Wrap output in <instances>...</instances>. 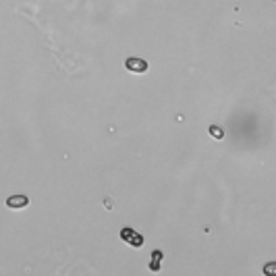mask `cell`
<instances>
[{"label":"cell","mask_w":276,"mask_h":276,"mask_svg":"<svg viewBox=\"0 0 276 276\" xmlns=\"http://www.w3.org/2000/svg\"><path fill=\"white\" fill-rule=\"evenodd\" d=\"M162 258H164L162 251L154 249V251H152V262H149V270H152V272H158V270H160V264H162Z\"/></svg>","instance_id":"4"},{"label":"cell","mask_w":276,"mask_h":276,"mask_svg":"<svg viewBox=\"0 0 276 276\" xmlns=\"http://www.w3.org/2000/svg\"><path fill=\"white\" fill-rule=\"evenodd\" d=\"M208 133L214 137V139H222L224 137V129L220 127V125H212V127L208 129Z\"/></svg>","instance_id":"5"},{"label":"cell","mask_w":276,"mask_h":276,"mask_svg":"<svg viewBox=\"0 0 276 276\" xmlns=\"http://www.w3.org/2000/svg\"><path fill=\"white\" fill-rule=\"evenodd\" d=\"M29 206V198L23 193H15L10 195V198H6V208L8 210H25Z\"/></svg>","instance_id":"3"},{"label":"cell","mask_w":276,"mask_h":276,"mask_svg":"<svg viewBox=\"0 0 276 276\" xmlns=\"http://www.w3.org/2000/svg\"><path fill=\"white\" fill-rule=\"evenodd\" d=\"M119 235H121V239L125 241V243L131 245V247H141L143 245V235H139L131 226H123Z\"/></svg>","instance_id":"1"},{"label":"cell","mask_w":276,"mask_h":276,"mask_svg":"<svg viewBox=\"0 0 276 276\" xmlns=\"http://www.w3.org/2000/svg\"><path fill=\"white\" fill-rule=\"evenodd\" d=\"M125 69L131 73H145L149 69V65H147V61L139 59V56H129V59L125 61Z\"/></svg>","instance_id":"2"},{"label":"cell","mask_w":276,"mask_h":276,"mask_svg":"<svg viewBox=\"0 0 276 276\" xmlns=\"http://www.w3.org/2000/svg\"><path fill=\"white\" fill-rule=\"evenodd\" d=\"M276 272V264L274 262H270V264H266V266H264V274L266 276H272Z\"/></svg>","instance_id":"6"}]
</instances>
